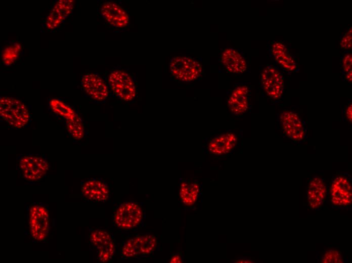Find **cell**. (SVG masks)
<instances>
[{
    "label": "cell",
    "instance_id": "1",
    "mask_svg": "<svg viewBox=\"0 0 352 263\" xmlns=\"http://www.w3.org/2000/svg\"><path fill=\"white\" fill-rule=\"evenodd\" d=\"M351 176L347 173H337L332 179L329 196L333 207L347 208L352 202Z\"/></svg>",
    "mask_w": 352,
    "mask_h": 263
},
{
    "label": "cell",
    "instance_id": "2",
    "mask_svg": "<svg viewBox=\"0 0 352 263\" xmlns=\"http://www.w3.org/2000/svg\"><path fill=\"white\" fill-rule=\"evenodd\" d=\"M1 117L15 128L25 126L30 119L26 106L20 100L9 97L0 99Z\"/></svg>",
    "mask_w": 352,
    "mask_h": 263
},
{
    "label": "cell",
    "instance_id": "3",
    "mask_svg": "<svg viewBox=\"0 0 352 263\" xmlns=\"http://www.w3.org/2000/svg\"><path fill=\"white\" fill-rule=\"evenodd\" d=\"M169 68L175 78L184 82L195 80L202 73L200 64L193 58L186 56L174 57L170 62Z\"/></svg>",
    "mask_w": 352,
    "mask_h": 263
},
{
    "label": "cell",
    "instance_id": "4",
    "mask_svg": "<svg viewBox=\"0 0 352 263\" xmlns=\"http://www.w3.org/2000/svg\"><path fill=\"white\" fill-rule=\"evenodd\" d=\"M157 244V239L152 234L132 237L124 243L121 249V254L125 258L148 255L154 251Z\"/></svg>",
    "mask_w": 352,
    "mask_h": 263
},
{
    "label": "cell",
    "instance_id": "5",
    "mask_svg": "<svg viewBox=\"0 0 352 263\" xmlns=\"http://www.w3.org/2000/svg\"><path fill=\"white\" fill-rule=\"evenodd\" d=\"M143 217V212L139 204L129 201L122 203L117 208L113 220L118 227L130 230L139 225Z\"/></svg>",
    "mask_w": 352,
    "mask_h": 263
},
{
    "label": "cell",
    "instance_id": "6",
    "mask_svg": "<svg viewBox=\"0 0 352 263\" xmlns=\"http://www.w3.org/2000/svg\"><path fill=\"white\" fill-rule=\"evenodd\" d=\"M108 81L113 92L120 99L128 102L135 97L136 90L134 82L126 72L115 70L110 74Z\"/></svg>",
    "mask_w": 352,
    "mask_h": 263
},
{
    "label": "cell",
    "instance_id": "7",
    "mask_svg": "<svg viewBox=\"0 0 352 263\" xmlns=\"http://www.w3.org/2000/svg\"><path fill=\"white\" fill-rule=\"evenodd\" d=\"M49 214L47 208L41 205L31 206L29 213V224L32 237L37 241L47 238L50 229Z\"/></svg>",
    "mask_w": 352,
    "mask_h": 263
},
{
    "label": "cell",
    "instance_id": "8",
    "mask_svg": "<svg viewBox=\"0 0 352 263\" xmlns=\"http://www.w3.org/2000/svg\"><path fill=\"white\" fill-rule=\"evenodd\" d=\"M263 90L272 99H278L282 96L284 89V77L275 68L268 66L260 74Z\"/></svg>",
    "mask_w": 352,
    "mask_h": 263
},
{
    "label": "cell",
    "instance_id": "9",
    "mask_svg": "<svg viewBox=\"0 0 352 263\" xmlns=\"http://www.w3.org/2000/svg\"><path fill=\"white\" fill-rule=\"evenodd\" d=\"M19 166L24 177L30 181L41 179L47 173L49 165L43 158L34 155L22 157L19 161Z\"/></svg>",
    "mask_w": 352,
    "mask_h": 263
},
{
    "label": "cell",
    "instance_id": "10",
    "mask_svg": "<svg viewBox=\"0 0 352 263\" xmlns=\"http://www.w3.org/2000/svg\"><path fill=\"white\" fill-rule=\"evenodd\" d=\"M280 122L285 135L294 141H301L305 137V128L299 117L289 111L280 115Z\"/></svg>",
    "mask_w": 352,
    "mask_h": 263
},
{
    "label": "cell",
    "instance_id": "11",
    "mask_svg": "<svg viewBox=\"0 0 352 263\" xmlns=\"http://www.w3.org/2000/svg\"><path fill=\"white\" fill-rule=\"evenodd\" d=\"M90 240L98 250L99 260L102 262L109 261L115 251V244L111 235L102 230H95L90 233Z\"/></svg>",
    "mask_w": 352,
    "mask_h": 263
},
{
    "label": "cell",
    "instance_id": "12",
    "mask_svg": "<svg viewBox=\"0 0 352 263\" xmlns=\"http://www.w3.org/2000/svg\"><path fill=\"white\" fill-rule=\"evenodd\" d=\"M100 12L106 21L115 27L123 28L129 23L127 13L119 5L113 2H108L103 4Z\"/></svg>",
    "mask_w": 352,
    "mask_h": 263
},
{
    "label": "cell",
    "instance_id": "13",
    "mask_svg": "<svg viewBox=\"0 0 352 263\" xmlns=\"http://www.w3.org/2000/svg\"><path fill=\"white\" fill-rule=\"evenodd\" d=\"M81 84L85 93L95 100L102 101L108 97V91L106 83L96 74H85L82 78Z\"/></svg>",
    "mask_w": 352,
    "mask_h": 263
},
{
    "label": "cell",
    "instance_id": "14",
    "mask_svg": "<svg viewBox=\"0 0 352 263\" xmlns=\"http://www.w3.org/2000/svg\"><path fill=\"white\" fill-rule=\"evenodd\" d=\"M327 194V187L323 179L314 177L310 181L306 190V198L310 208L318 209L323 205Z\"/></svg>",
    "mask_w": 352,
    "mask_h": 263
},
{
    "label": "cell",
    "instance_id": "15",
    "mask_svg": "<svg viewBox=\"0 0 352 263\" xmlns=\"http://www.w3.org/2000/svg\"><path fill=\"white\" fill-rule=\"evenodd\" d=\"M74 5L73 0L57 1L50 11L46 21L48 29H54L59 26L71 14Z\"/></svg>",
    "mask_w": 352,
    "mask_h": 263
},
{
    "label": "cell",
    "instance_id": "16",
    "mask_svg": "<svg viewBox=\"0 0 352 263\" xmlns=\"http://www.w3.org/2000/svg\"><path fill=\"white\" fill-rule=\"evenodd\" d=\"M228 106L231 112L236 115L245 113L249 107V90L246 85L238 86L232 92Z\"/></svg>",
    "mask_w": 352,
    "mask_h": 263
},
{
    "label": "cell",
    "instance_id": "17",
    "mask_svg": "<svg viewBox=\"0 0 352 263\" xmlns=\"http://www.w3.org/2000/svg\"><path fill=\"white\" fill-rule=\"evenodd\" d=\"M220 61L230 73H240L244 72L247 68L244 58L234 49L225 50L221 55Z\"/></svg>",
    "mask_w": 352,
    "mask_h": 263
},
{
    "label": "cell",
    "instance_id": "18",
    "mask_svg": "<svg viewBox=\"0 0 352 263\" xmlns=\"http://www.w3.org/2000/svg\"><path fill=\"white\" fill-rule=\"evenodd\" d=\"M81 191L87 199L97 202L105 201L108 198L110 191L106 184L97 180L85 182L82 186Z\"/></svg>",
    "mask_w": 352,
    "mask_h": 263
},
{
    "label": "cell",
    "instance_id": "19",
    "mask_svg": "<svg viewBox=\"0 0 352 263\" xmlns=\"http://www.w3.org/2000/svg\"><path fill=\"white\" fill-rule=\"evenodd\" d=\"M237 142L236 136L229 133L212 139L208 143V149L212 154L225 155L234 149Z\"/></svg>",
    "mask_w": 352,
    "mask_h": 263
},
{
    "label": "cell",
    "instance_id": "20",
    "mask_svg": "<svg viewBox=\"0 0 352 263\" xmlns=\"http://www.w3.org/2000/svg\"><path fill=\"white\" fill-rule=\"evenodd\" d=\"M271 51L277 62L286 70L292 71L297 68L296 61L288 54L286 47L281 42L277 41L273 43Z\"/></svg>",
    "mask_w": 352,
    "mask_h": 263
},
{
    "label": "cell",
    "instance_id": "21",
    "mask_svg": "<svg viewBox=\"0 0 352 263\" xmlns=\"http://www.w3.org/2000/svg\"><path fill=\"white\" fill-rule=\"evenodd\" d=\"M200 193V187L198 183L183 181L180 183L179 195L181 201L187 206H192L195 204Z\"/></svg>",
    "mask_w": 352,
    "mask_h": 263
},
{
    "label": "cell",
    "instance_id": "22",
    "mask_svg": "<svg viewBox=\"0 0 352 263\" xmlns=\"http://www.w3.org/2000/svg\"><path fill=\"white\" fill-rule=\"evenodd\" d=\"M49 105L55 114L64 118L67 122L72 120L77 115L71 107L59 99H52L50 101Z\"/></svg>",
    "mask_w": 352,
    "mask_h": 263
},
{
    "label": "cell",
    "instance_id": "23",
    "mask_svg": "<svg viewBox=\"0 0 352 263\" xmlns=\"http://www.w3.org/2000/svg\"><path fill=\"white\" fill-rule=\"evenodd\" d=\"M21 49V46L18 42L5 48L2 54L3 64L6 66L12 65L17 59Z\"/></svg>",
    "mask_w": 352,
    "mask_h": 263
},
{
    "label": "cell",
    "instance_id": "24",
    "mask_svg": "<svg viewBox=\"0 0 352 263\" xmlns=\"http://www.w3.org/2000/svg\"><path fill=\"white\" fill-rule=\"evenodd\" d=\"M67 122V128L71 136L75 139H81L84 136V128L79 116L77 114L72 120Z\"/></svg>",
    "mask_w": 352,
    "mask_h": 263
},
{
    "label": "cell",
    "instance_id": "25",
    "mask_svg": "<svg viewBox=\"0 0 352 263\" xmlns=\"http://www.w3.org/2000/svg\"><path fill=\"white\" fill-rule=\"evenodd\" d=\"M321 262L339 263L343 262L341 253L338 250L330 249L327 251L322 256Z\"/></svg>",
    "mask_w": 352,
    "mask_h": 263
},
{
    "label": "cell",
    "instance_id": "26",
    "mask_svg": "<svg viewBox=\"0 0 352 263\" xmlns=\"http://www.w3.org/2000/svg\"><path fill=\"white\" fill-rule=\"evenodd\" d=\"M351 33L352 29L350 27L342 37L340 46L342 49H349L351 48Z\"/></svg>",
    "mask_w": 352,
    "mask_h": 263
},
{
    "label": "cell",
    "instance_id": "27",
    "mask_svg": "<svg viewBox=\"0 0 352 263\" xmlns=\"http://www.w3.org/2000/svg\"><path fill=\"white\" fill-rule=\"evenodd\" d=\"M342 65L343 69L346 73L351 70L352 56L351 53H348L344 55L342 61Z\"/></svg>",
    "mask_w": 352,
    "mask_h": 263
},
{
    "label": "cell",
    "instance_id": "28",
    "mask_svg": "<svg viewBox=\"0 0 352 263\" xmlns=\"http://www.w3.org/2000/svg\"><path fill=\"white\" fill-rule=\"evenodd\" d=\"M232 262L233 263H253L255 262L253 260L250 258H248L244 257H239L234 260Z\"/></svg>",
    "mask_w": 352,
    "mask_h": 263
},
{
    "label": "cell",
    "instance_id": "29",
    "mask_svg": "<svg viewBox=\"0 0 352 263\" xmlns=\"http://www.w3.org/2000/svg\"><path fill=\"white\" fill-rule=\"evenodd\" d=\"M183 262L182 258L179 254H172L169 260L170 263H182Z\"/></svg>",
    "mask_w": 352,
    "mask_h": 263
},
{
    "label": "cell",
    "instance_id": "30",
    "mask_svg": "<svg viewBox=\"0 0 352 263\" xmlns=\"http://www.w3.org/2000/svg\"><path fill=\"white\" fill-rule=\"evenodd\" d=\"M345 115L347 119L349 121L351 122L352 121V105L351 104H349L346 107L345 110Z\"/></svg>",
    "mask_w": 352,
    "mask_h": 263
},
{
    "label": "cell",
    "instance_id": "31",
    "mask_svg": "<svg viewBox=\"0 0 352 263\" xmlns=\"http://www.w3.org/2000/svg\"><path fill=\"white\" fill-rule=\"evenodd\" d=\"M346 79L349 82H351L352 80V71L350 70L346 73Z\"/></svg>",
    "mask_w": 352,
    "mask_h": 263
}]
</instances>
